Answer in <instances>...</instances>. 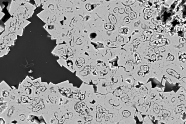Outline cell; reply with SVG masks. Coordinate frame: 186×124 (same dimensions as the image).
<instances>
[{
    "instance_id": "obj_3",
    "label": "cell",
    "mask_w": 186,
    "mask_h": 124,
    "mask_svg": "<svg viewBox=\"0 0 186 124\" xmlns=\"http://www.w3.org/2000/svg\"><path fill=\"white\" fill-rule=\"evenodd\" d=\"M5 26H8L14 28L15 29L16 27L19 26L18 24L17 23L16 21L13 18H11L7 20V21L4 23Z\"/></svg>"
},
{
    "instance_id": "obj_4",
    "label": "cell",
    "mask_w": 186,
    "mask_h": 124,
    "mask_svg": "<svg viewBox=\"0 0 186 124\" xmlns=\"http://www.w3.org/2000/svg\"><path fill=\"white\" fill-rule=\"evenodd\" d=\"M23 27L19 26L15 29L16 34L20 36H22L23 34Z\"/></svg>"
},
{
    "instance_id": "obj_5",
    "label": "cell",
    "mask_w": 186,
    "mask_h": 124,
    "mask_svg": "<svg viewBox=\"0 0 186 124\" xmlns=\"http://www.w3.org/2000/svg\"><path fill=\"white\" fill-rule=\"evenodd\" d=\"M5 31L7 33H15V29L14 28L5 26Z\"/></svg>"
},
{
    "instance_id": "obj_7",
    "label": "cell",
    "mask_w": 186,
    "mask_h": 124,
    "mask_svg": "<svg viewBox=\"0 0 186 124\" xmlns=\"http://www.w3.org/2000/svg\"><path fill=\"white\" fill-rule=\"evenodd\" d=\"M107 1H109V0H107Z\"/></svg>"
},
{
    "instance_id": "obj_2",
    "label": "cell",
    "mask_w": 186,
    "mask_h": 124,
    "mask_svg": "<svg viewBox=\"0 0 186 124\" xmlns=\"http://www.w3.org/2000/svg\"><path fill=\"white\" fill-rule=\"evenodd\" d=\"M13 18L17 22V23L18 24V25H19L20 26L23 27V28H25L27 26L29 23H31L30 22L27 21V20L26 19H19L15 17V16H14Z\"/></svg>"
},
{
    "instance_id": "obj_6",
    "label": "cell",
    "mask_w": 186,
    "mask_h": 124,
    "mask_svg": "<svg viewBox=\"0 0 186 124\" xmlns=\"http://www.w3.org/2000/svg\"><path fill=\"white\" fill-rule=\"evenodd\" d=\"M96 36V34H95V33H92V34H91V38H92V36H94V37H95Z\"/></svg>"
},
{
    "instance_id": "obj_1",
    "label": "cell",
    "mask_w": 186,
    "mask_h": 124,
    "mask_svg": "<svg viewBox=\"0 0 186 124\" xmlns=\"http://www.w3.org/2000/svg\"><path fill=\"white\" fill-rule=\"evenodd\" d=\"M62 26L60 22L57 21L51 23L46 24L43 27L52 36L55 33H60L62 30Z\"/></svg>"
}]
</instances>
